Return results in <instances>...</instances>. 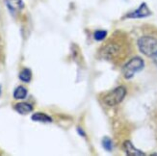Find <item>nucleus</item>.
Here are the masks:
<instances>
[{
  "label": "nucleus",
  "mask_w": 157,
  "mask_h": 156,
  "mask_svg": "<svg viewBox=\"0 0 157 156\" xmlns=\"http://www.w3.org/2000/svg\"><path fill=\"white\" fill-rule=\"evenodd\" d=\"M139 50L144 55L153 58L157 54V39L151 36H144L138 40Z\"/></svg>",
  "instance_id": "nucleus-1"
},
{
  "label": "nucleus",
  "mask_w": 157,
  "mask_h": 156,
  "mask_svg": "<svg viewBox=\"0 0 157 156\" xmlns=\"http://www.w3.org/2000/svg\"><path fill=\"white\" fill-rule=\"evenodd\" d=\"M145 67V62L141 57H134L122 67V74L125 79H131L136 73L140 72Z\"/></svg>",
  "instance_id": "nucleus-2"
},
{
  "label": "nucleus",
  "mask_w": 157,
  "mask_h": 156,
  "mask_svg": "<svg viewBox=\"0 0 157 156\" xmlns=\"http://www.w3.org/2000/svg\"><path fill=\"white\" fill-rule=\"evenodd\" d=\"M126 96V89L124 86H120L118 88H116L110 93H108L103 98V102L107 106H116L120 104L122 100L124 99Z\"/></svg>",
  "instance_id": "nucleus-3"
},
{
  "label": "nucleus",
  "mask_w": 157,
  "mask_h": 156,
  "mask_svg": "<svg viewBox=\"0 0 157 156\" xmlns=\"http://www.w3.org/2000/svg\"><path fill=\"white\" fill-rule=\"evenodd\" d=\"M151 15V12L148 9L147 5L146 3H142L137 10L128 13L126 17L129 18H144V17H149Z\"/></svg>",
  "instance_id": "nucleus-4"
},
{
  "label": "nucleus",
  "mask_w": 157,
  "mask_h": 156,
  "mask_svg": "<svg viewBox=\"0 0 157 156\" xmlns=\"http://www.w3.org/2000/svg\"><path fill=\"white\" fill-rule=\"evenodd\" d=\"M124 148L125 150V153L129 156H143V155H145L144 152L141 151L140 150H138V148H136L130 141L124 142Z\"/></svg>",
  "instance_id": "nucleus-5"
},
{
  "label": "nucleus",
  "mask_w": 157,
  "mask_h": 156,
  "mask_svg": "<svg viewBox=\"0 0 157 156\" xmlns=\"http://www.w3.org/2000/svg\"><path fill=\"white\" fill-rule=\"evenodd\" d=\"M5 3L12 13L20 11L24 8V3L22 0H5Z\"/></svg>",
  "instance_id": "nucleus-6"
},
{
  "label": "nucleus",
  "mask_w": 157,
  "mask_h": 156,
  "mask_svg": "<svg viewBox=\"0 0 157 156\" xmlns=\"http://www.w3.org/2000/svg\"><path fill=\"white\" fill-rule=\"evenodd\" d=\"M15 110L21 115H26V114L31 113L33 111V106L29 103H26V102H20V103L16 104Z\"/></svg>",
  "instance_id": "nucleus-7"
},
{
  "label": "nucleus",
  "mask_w": 157,
  "mask_h": 156,
  "mask_svg": "<svg viewBox=\"0 0 157 156\" xmlns=\"http://www.w3.org/2000/svg\"><path fill=\"white\" fill-rule=\"evenodd\" d=\"M31 119H32V120L39 121V123H51V121H52V119L49 116H47L46 114L40 113V112L33 114Z\"/></svg>",
  "instance_id": "nucleus-8"
},
{
  "label": "nucleus",
  "mask_w": 157,
  "mask_h": 156,
  "mask_svg": "<svg viewBox=\"0 0 157 156\" xmlns=\"http://www.w3.org/2000/svg\"><path fill=\"white\" fill-rule=\"evenodd\" d=\"M27 97V89L23 86H18L13 91V97L15 99H24Z\"/></svg>",
  "instance_id": "nucleus-9"
},
{
  "label": "nucleus",
  "mask_w": 157,
  "mask_h": 156,
  "mask_svg": "<svg viewBox=\"0 0 157 156\" xmlns=\"http://www.w3.org/2000/svg\"><path fill=\"white\" fill-rule=\"evenodd\" d=\"M19 79L22 81L24 83H28L31 81L32 79V72L29 69H23L21 71L19 72V75H18Z\"/></svg>",
  "instance_id": "nucleus-10"
},
{
  "label": "nucleus",
  "mask_w": 157,
  "mask_h": 156,
  "mask_svg": "<svg viewBox=\"0 0 157 156\" xmlns=\"http://www.w3.org/2000/svg\"><path fill=\"white\" fill-rule=\"evenodd\" d=\"M102 146L105 150L107 151H111L112 148H113V143H112V140L108 137H104L102 139Z\"/></svg>",
  "instance_id": "nucleus-11"
},
{
  "label": "nucleus",
  "mask_w": 157,
  "mask_h": 156,
  "mask_svg": "<svg viewBox=\"0 0 157 156\" xmlns=\"http://www.w3.org/2000/svg\"><path fill=\"white\" fill-rule=\"evenodd\" d=\"M107 36V32L104 30H98L94 33V39L97 40H104Z\"/></svg>",
  "instance_id": "nucleus-12"
},
{
  "label": "nucleus",
  "mask_w": 157,
  "mask_h": 156,
  "mask_svg": "<svg viewBox=\"0 0 157 156\" xmlns=\"http://www.w3.org/2000/svg\"><path fill=\"white\" fill-rule=\"evenodd\" d=\"M152 59H153V61H154V63H155V64L157 65V54H156V55H155V56H154V57H153Z\"/></svg>",
  "instance_id": "nucleus-13"
},
{
  "label": "nucleus",
  "mask_w": 157,
  "mask_h": 156,
  "mask_svg": "<svg viewBox=\"0 0 157 156\" xmlns=\"http://www.w3.org/2000/svg\"><path fill=\"white\" fill-rule=\"evenodd\" d=\"M78 132H79V133H80L81 135H85V133L83 132V130L81 131V128H78Z\"/></svg>",
  "instance_id": "nucleus-14"
},
{
  "label": "nucleus",
  "mask_w": 157,
  "mask_h": 156,
  "mask_svg": "<svg viewBox=\"0 0 157 156\" xmlns=\"http://www.w3.org/2000/svg\"><path fill=\"white\" fill-rule=\"evenodd\" d=\"M0 93H1V87H0Z\"/></svg>",
  "instance_id": "nucleus-15"
}]
</instances>
